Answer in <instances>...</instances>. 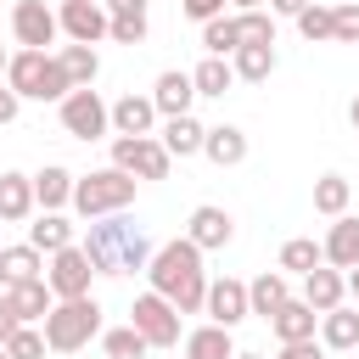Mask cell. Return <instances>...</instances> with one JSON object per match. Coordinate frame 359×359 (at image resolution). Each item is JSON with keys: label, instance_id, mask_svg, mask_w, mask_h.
Returning <instances> with one entry per match:
<instances>
[{"label": "cell", "instance_id": "obj_1", "mask_svg": "<svg viewBox=\"0 0 359 359\" xmlns=\"http://www.w3.org/2000/svg\"><path fill=\"white\" fill-rule=\"evenodd\" d=\"M79 247H84V258L95 264V275H135V269L151 264V241H146V230H140L135 219H123V213L90 219V230H84Z\"/></svg>", "mask_w": 359, "mask_h": 359}, {"label": "cell", "instance_id": "obj_2", "mask_svg": "<svg viewBox=\"0 0 359 359\" xmlns=\"http://www.w3.org/2000/svg\"><path fill=\"white\" fill-rule=\"evenodd\" d=\"M146 275H151V292H163V297H168L180 314H196V309L208 303L202 247H196L191 236H180V241L157 247V252H151V264H146Z\"/></svg>", "mask_w": 359, "mask_h": 359}, {"label": "cell", "instance_id": "obj_3", "mask_svg": "<svg viewBox=\"0 0 359 359\" xmlns=\"http://www.w3.org/2000/svg\"><path fill=\"white\" fill-rule=\"evenodd\" d=\"M90 337H101V303L95 297H56L50 314H45L50 353H79Z\"/></svg>", "mask_w": 359, "mask_h": 359}, {"label": "cell", "instance_id": "obj_4", "mask_svg": "<svg viewBox=\"0 0 359 359\" xmlns=\"http://www.w3.org/2000/svg\"><path fill=\"white\" fill-rule=\"evenodd\" d=\"M6 84H11L17 95H28V101H62V95L73 90L67 67H62L56 56H45V50H28V45L11 56V67H6Z\"/></svg>", "mask_w": 359, "mask_h": 359}, {"label": "cell", "instance_id": "obj_5", "mask_svg": "<svg viewBox=\"0 0 359 359\" xmlns=\"http://www.w3.org/2000/svg\"><path fill=\"white\" fill-rule=\"evenodd\" d=\"M135 202V174L123 168H95L84 180H73V208L84 219H107V213H123Z\"/></svg>", "mask_w": 359, "mask_h": 359}, {"label": "cell", "instance_id": "obj_6", "mask_svg": "<svg viewBox=\"0 0 359 359\" xmlns=\"http://www.w3.org/2000/svg\"><path fill=\"white\" fill-rule=\"evenodd\" d=\"M168 163H174V151L151 135H118L112 140V168H123L135 180H168Z\"/></svg>", "mask_w": 359, "mask_h": 359}, {"label": "cell", "instance_id": "obj_7", "mask_svg": "<svg viewBox=\"0 0 359 359\" xmlns=\"http://www.w3.org/2000/svg\"><path fill=\"white\" fill-rule=\"evenodd\" d=\"M62 129H67L73 140H101V135L112 129V107H107L90 84H79V90L62 95Z\"/></svg>", "mask_w": 359, "mask_h": 359}, {"label": "cell", "instance_id": "obj_8", "mask_svg": "<svg viewBox=\"0 0 359 359\" xmlns=\"http://www.w3.org/2000/svg\"><path fill=\"white\" fill-rule=\"evenodd\" d=\"M129 325H135L151 348H174V342H180V309H174L163 292H140L135 309H129Z\"/></svg>", "mask_w": 359, "mask_h": 359}, {"label": "cell", "instance_id": "obj_9", "mask_svg": "<svg viewBox=\"0 0 359 359\" xmlns=\"http://www.w3.org/2000/svg\"><path fill=\"white\" fill-rule=\"evenodd\" d=\"M11 34H17V45L45 50V45H56L62 22H56V11H50L45 0H17V6H11Z\"/></svg>", "mask_w": 359, "mask_h": 359}, {"label": "cell", "instance_id": "obj_10", "mask_svg": "<svg viewBox=\"0 0 359 359\" xmlns=\"http://www.w3.org/2000/svg\"><path fill=\"white\" fill-rule=\"evenodd\" d=\"M56 22H62V34H67L73 45H95V39H107V28H112V11H107L101 0H62Z\"/></svg>", "mask_w": 359, "mask_h": 359}, {"label": "cell", "instance_id": "obj_11", "mask_svg": "<svg viewBox=\"0 0 359 359\" xmlns=\"http://www.w3.org/2000/svg\"><path fill=\"white\" fill-rule=\"evenodd\" d=\"M90 275H95V264L84 258V247H62L45 264V280L56 297H90Z\"/></svg>", "mask_w": 359, "mask_h": 359}, {"label": "cell", "instance_id": "obj_12", "mask_svg": "<svg viewBox=\"0 0 359 359\" xmlns=\"http://www.w3.org/2000/svg\"><path fill=\"white\" fill-rule=\"evenodd\" d=\"M202 309L213 314V325H230V331H236V325L252 314L247 286H241V280H230V275H224V280H208V303H202Z\"/></svg>", "mask_w": 359, "mask_h": 359}, {"label": "cell", "instance_id": "obj_13", "mask_svg": "<svg viewBox=\"0 0 359 359\" xmlns=\"http://www.w3.org/2000/svg\"><path fill=\"white\" fill-rule=\"evenodd\" d=\"M314 325H320V309L303 303V297H286V303L269 314V331H275L280 342H303V337H314Z\"/></svg>", "mask_w": 359, "mask_h": 359}, {"label": "cell", "instance_id": "obj_14", "mask_svg": "<svg viewBox=\"0 0 359 359\" xmlns=\"http://www.w3.org/2000/svg\"><path fill=\"white\" fill-rule=\"evenodd\" d=\"M185 236H191L202 252H219V247H230V236H236V219H230L224 208H196Z\"/></svg>", "mask_w": 359, "mask_h": 359}, {"label": "cell", "instance_id": "obj_15", "mask_svg": "<svg viewBox=\"0 0 359 359\" xmlns=\"http://www.w3.org/2000/svg\"><path fill=\"white\" fill-rule=\"evenodd\" d=\"M320 247H325V264H331V269H353V264H359V219H353V213H337V224L325 230Z\"/></svg>", "mask_w": 359, "mask_h": 359}, {"label": "cell", "instance_id": "obj_16", "mask_svg": "<svg viewBox=\"0 0 359 359\" xmlns=\"http://www.w3.org/2000/svg\"><path fill=\"white\" fill-rule=\"evenodd\" d=\"M151 101H157V112H163V118H180V112H191V101H196V84H191V73H180V67L157 73V90H151Z\"/></svg>", "mask_w": 359, "mask_h": 359}, {"label": "cell", "instance_id": "obj_17", "mask_svg": "<svg viewBox=\"0 0 359 359\" xmlns=\"http://www.w3.org/2000/svg\"><path fill=\"white\" fill-rule=\"evenodd\" d=\"M151 123H157V101L151 95H118L112 101V129L118 135H151Z\"/></svg>", "mask_w": 359, "mask_h": 359}, {"label": "cell", "instance_id": "obj_18", "mask_svg": "<svg viewBox=\"0 0 359 359\" xmlns=\"http://www.w3.org/2000/svg\"><path fill=\"white\" fill-rule=\"evenodd\" d=\"M342 292H348V275H342V269H331V264H320V269H309V275H303V303H314L320 314H331V309L342 303Z\"/></svg>", "mask_w": 359, "mask_h": 359}, {"label": "cell", "instance_id": "obj_19", "mask_svg": "<svg viewBox=\"0 0 359 359\" xmlns=\"http://www.w3.org/2000/svg\"><path fill=\"white\" fill-rule=\"evenodd\" d=\"M6 297H11V309H17V320H22V325L45 320V314H50V303H56V292H50V280H45V275H39V280H22V286H11Z\"/></svg>", "mask_w": 359, "mask_h": 359}, {"label": "cell", "instance_id": "obj_20", "mask_svg": "<svg viewBox=\"0 0 359 359\" xmlns=\"http://www.w3.org/2000/svg\"><path fill=\"white\" fill-rule=\"evenodd\" d=\"M45 269H39V247L28 241V247H0V286L11 292V286H22V280H39Z\"/></svg>", "mask_w": 359, "mask_h": 359}, {"label": "cell", "instance_id": "obj_21", "mask_svg": "<svg viewBox=\"0 0 359 359\" xmlns=\"http://www.w3.org/2000/svg\"><path fill=\"white\" fill-rule=\"evenodd\" d=\"M39 202H34V180L28 174H0V219L6 224H17V219H28Z\"/></svg>", "mask_w": 359, "mask_h": 359}, {"label": "cell", "instance_id": "obj_22", "mask_svg": "<svg viewBox=\"0 0 359 359\" xmlns=\"http://www.w3.org/2000/svg\"><path fill=\"white\" fill-rule=\"evenodd\" d=\"M185 359H236L230 325H196V331L185 337Z\"/></svg>", "mask_w": 359, "mask_h": 359}, {"label": "cell", "instance_id": "obj_23", "mask_svg": "<svg viewBox=\"0 0 359 359\" xmlns=\"http://www.w3.org/2000/svg\"><path fill=\"white\" fill-rule=\"evenodd\" d=\"M202 151L219 163V168H236L241 157H247V135L236 129V123H219V129H208V140H202Z\"/></svg>", "mask_w": 359, "mask_h": 359}, {"label": "cell", "instance_id": "obj_24", "mask_svg": "<svg viewBox=\"0 0 359 359\" xmlns=\"http://www.w3.org/2000/svg\"><path fill=\"white\" fill-rule=\"evenodd\" d=\"M34 202H39L45 213H56L62 202H73V174H67V168H56V163H50V168H39V174H34Z\"/></svg>", "mask_w": 359, "mask_h": 359}, {"label": "cell", "instance_id": "obj_25", "mask_svg": "<svg viewBox=\"0 0 359 359\" xmlns=\"http://www.w3.org/2000/svg\"><path fill=\"white\" fill-rule=\"evenodd\" d=\"M202 140H208V129H202L191 112H180V118H168V123H163V146H168L174 157H191V151H202Z\"/></svg>", "mask_w": 359, "mask_h": 359}, {"label": "cell", "instance_id": "obj_26", "mask_svg": "<svg viewBox=\"0 0 359 359\" xmlns=\"http://www.w3.org/2000/svg\"><path fill=\"white\" fill-rule=\"evenodd\" d=\"M320 342L325 348H353L359 342V309H331V314H320Z\"/></svg>", "mask_w": 359, "mask_h": 359}, {"label": "cell", "instance_id": "obj_27", "mask_svg": "<svg viewBox=\"0 0 359 359\" xmlns=\"http://www.w3.org/2000/svg\"><path fill=\"white\" fill-rule=\"evenodd\" d=\"M230 67H236V79L264 84V79L275 73V45H241V50L230 56Z\"/></svg>", "mask_w": 359, "mask_h": 359}, {"label": "cell", "instance_id": "obj_28", "mask_svg": "<svg viewBox=\"0 0 359 359\" xmlns=\"http://www.w3.org/2000/svg\"><path fill=\"white\" fill-rule=\"evenodd\" d=\"M191 84H196V95H224V90L236 84L230 56H202V62H196V73H191Z\"/></svg>", "mask_w": 359, "mask_h": 359}, {"label": "cell", "instance_id": "obj_29", "mask_svg": "<svg viewBox=\"0 0 359 359\" xmlns=\"http://www.w3.org/2000/svg\"><path fill=\"white\" fill-rule=\"evenodd\" d=\"M286 297H292L286 275H269V269H264V275H258V280L247 286V303H252V314H264V320H269V314H275V309H280Z\"/></svg>", "mask_w": 359, "mask_h": 359}, {"label": "cell", "instance_id": "obj_30", "mask_svg": "<svg viewBox=\"0 0 359 359\" xmlns=\"http://www.w3.org/2000/svg\"><path fill=\"white\" fill-rule=\"evenodd\" d=\"M202 50H208V56H236V50H241V22H236V17L202 22Z\"/></svg>", "mask_w": 359, "mask_h": 359}, {"label": "cell", "instance_id": "obj_31", "mask_svg": "<svg viewBox=\"0 0 359 359\" xmlns=\"http://www.w3.org/2000/svg\"><path fill=\"white\" fill-rule=\"evenodd\" d=\"M56 62L67 67L73 90H79V84H95V73H101V56H95V45H62V50H56Z\"/></svg>", "mask_w": 359, "mask_h": 359}, {"label": "cell", "instance_id": "obj_32", "mask_svg": "<svg viewBox=\"0 0 359 359\" xmlns=\"http://www.w3.org/2000/svg\"><path fill=\"white\" fill-rule=\"evenodd\" d=\"M28 241L39 252H62V247H73V224L62 213H39V224H28Z\"/></svg>", "mask_w": 359, "mask_h": 359}, {"label": "cell", "instance_id": "obj_33", "mask_svg": "<svg viewBox=\"0 0 359 359\" xmlns=\"http://www.w3.org/2000/svg\"><path fill=\"white\" fill-rule=\"evenodd\" d=\"M348 196H353V185L342 180V174H320L314 180V213H348Z\"/></svg>", "mask_w": 359, "mask_h": 359}, {"label": "cell", "instance_id": "obj_34", "mask_svg": "<svg viewBox=\"0 0 359 359\" xmlns=\"http://www.w3.org/2000/svg\"><path fill=\"white\" fill-rule=\"evenodd\" d=\"M320 264H325V247L309 241V236H292V241L280 247V269H292V275H309V269H320Z\"/></svg>", "mask_w": 359, "mask_h": 359}, {"label": "cell", "instance_id": "obj_35", "mask_svg": "<svg viewBox=\"0 0 359 359\" xmlns=\"http://www.w3.org/2000/svg\"><path fill=\"white\" fill-rule=\"evenodd\" d=\"M101 348H107V359H146L151 342L135 325H112V331H101Z\"/></svg>", "mask_w": 359, "mask_h": 359}, {"label": "cell", "instance_id": "obj_36", "mask_svg": "<svg viewBox=\"0 0 359 359\" xmlns=\"http://www.w3.org/2000/svg\"><path fill=\"white\" fill-rule=\"evenodd\" d=\"M297 34L309 39V45H325V39H337V22H331V6H303L297 11Z\"/></svg>", "mask_w": 359, "mask_h": 359}, {"label": "cell", "instance_id": "obj_37", "mask_svg": "<svg viewBox=\"0 0 359 359\" xmlns=\"http://www.w3.org/2000/svg\"><path fill=\"white\" fill-rule=\"evenodd\" d=\"M45 348H50V342H45V331H34V325H17V331L6 337V353H11V359H45Z\"/></svg>", "mask_w": 359, "mask_h": 359}, {"label": "cell", "instance_id": "obj_38", "mask_svg": "<svg viewBox=\"0 0 359 359\" xmlns=\"http://www.w3.org/2000/svg\"><path fill=\"white\" fill-rule=\"evenodd\" d=\"M107 39H118V45H140V39H146V11H112Z\"/></svg>", "mask_w": 359, "mask_h": 359}, {"label": "cell", "instance_id": "obj_39", "mask_svg": "<svg viewBox=\"0 0 359 359\" xmlns=\"http://www.w3.org/2000/svg\"><path fill=\"white\" fill-rule=\"evenodd\" d=\"M236 22H241V45H275V17H264V11H241Z\"/></svg>", "mask_w": 359, "mask_h": 359}, {"label": "cell", "instance_id": "obj_40", "mask_svg": "<svg viewBox=\"0 0 359 359\" xmlns=\"http://www.w3.org/2000/svg\"><path fill=\"white\" fill-rule=\"evenodd\" d=\"M331 22H337V45H359V6H331Z\"/></svg>", "mask_w": 359, "mask_h": 359}, {"label": "cell", "instance_id": "obj_41", "mask_svg": "<svg viewBox=\"0 0 359 359\" xmlns=\"http://www.w3.org/2000/svg\"><path fill=\"white\" fill-rule=\"evenodd\" d=\"M185 17H196V22H213V17H224V0H185Z\"/></svg>", "mask_w": 359, "mask_h": 359}, {"label": "cell", "instance_id": "obj_42", "mask_svg": "<svg viewBox=\"0 0 359 359\" xmlns=\"http://www.w3.org/2000/svg\"><path fill=\"white\" fill-rule=\"evenodd\" d=\"M280 359H320V348H314V337H303V342H280Z\"/></svg>", "mask_w": 359, "mask_h": 359}, {"label": "cell", "instance_id": "obj_43", "mask_svg": "<svg viewBox=\"0 0 359 359\" xmlns=\"http://www.w3.org/2000/svg\"><path fill=\"white\" fill-rule=\"evenodd\" d=\"M17 107H22V95H17L11 84H0V123H11V118H17Z\"/></svg>", "mask_w": 359, "mask_h": 359}, {"label": "cell", "instance_id": "obj_44", "mask_svg": "<svg viewBox=\"0 0 359 359\" xmlns=\"http://www.w3.org/2000/svg\"><path fill=\"white\" fill-rule=\"evenodd\" d=\"M17 325H22V320H17V309H11V297L0 292V342H6V337H11Z\"/></svg>", "mask_w": 359, "mask_h": 359}, {"label": "cell", "instance_id": "obj_45", "mask_svg": "<svg viewBox=\"0 0 359 359\" xmlns=\"http://www.w3.org/2000/svg\"><path fill=\"white\" fill-rule=\"evenodd\" d=\"M107 11H146V0H101Z\"/></svg>", "mask_w": 359, "mask_h": 359}, {"label": "cell", "instance_id": "obj_46", "mask_svg": "<svg viewBox=\"0 0 359 359\" xmlns=\"http://www.w3.org/2000/svg\"><path fill=\"white\" fill-rule=\"evenodd\" d=\"M269 6H275V11H280V17H297V11H303V6H309V0H269Z\"/></svg>", "mask_w": 359, "mask_h": 359}, {"label": "cell", "instance_id": "obj_47", "mask_svg": "<svg viewBox=\"0 0 359 359\" xmlns=\"http://www.w3.org/2000/svg\"><path fill=\"white\" fill-rule=\"evenodd\" d=\"M348 292H353V297H359V264H353V269H348Z\"/></svg>", "mask_w": 359, "mask_h": 359}, {"label": "cell", "instance_id": "obj_48", "mask_svg": "<svg viewBox=\"0 0 359 359\" xmlns=\"http://www.w3.org/2000/svg\"><path fill=\"white\" fill-rule=\"evenodd\" d=\"M236 6H241V11H258V6H264V0H236Z\"/></svg>", "mask_w": 359, "mask_h": 359}, {"label": "cell", "instance_id": "obj_49", "mask_svg": "<svg viewBox=\"0 0 359 359\" xmlns=\"http://www.w3.org/2000/svg\"><path fill=\"white\" fill-rule=\"evenodd\" d=\"M348 118H353V129H359V95H353V107H348Z\"/></svg>", "mask_w": 359, "mask_h": 359}, {"label": "cell", "instance_id": "obj_50", "mask_svg": "<svg viewBox=\"0 0 359 359\" xmlns=\"http://www.w3.org/2000/svg\"><path fill=\"white\" fill-rule=\"evenodd\" d=\"M6 67H11V56H6V50H0V79H6Z\"/></svg>", "mask_w": 359, "mask_h": 359}, {"label": "cell", "instance_id": "obj_51", "mask_svg": "<svg viewBox=\"0 0 359 359\" xmlns=\"http://www.w3.org/2000/svg\"><path fill=\"white\" fill-rule=\"evenodd\" d=\"M0 359H11V353H6V342H0Z\"/></svg>", "mask_w": 359, "mask_h": 359}, {"label": "cell", "instance_id": "obj_52", "mask_svg": "<svg viewBox=\"0 0 359 359\" xmlns=\"http://www.w3.org/2000/svg\"><path fill=\"white\" fill-rule=\"evenodd\" d=\"M236 359H258V353H236Z\"/></svg>", "mask_w": 359, "mask_h": 359}]
</instances>
